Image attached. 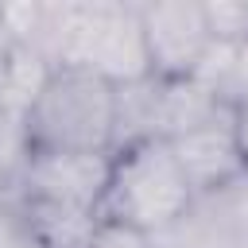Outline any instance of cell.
Listing matches in <instances>:
<instances>
[{"label": "cell", "mask_w": 248, "mask_h": 248, "mask_svg": "<svg viewBox=\"0 0 248 248\" xmlns=\"http://www.w3.org/2000/svg\"><path fill=\"white\" fill-rule=\"evenodd\" d=\"M116 85L85 66H54L43 85L27 136L31 151H108L112 155Z\"/></svg>", "instance_id": "obj_1"}, {"label": "cell", "mask_w": 248, "mask_h": 248, "mask_svg": "<svg viewBox=\"0 0 248 248\" xmlns=\"http://www.w3.org/2000/svg\"><path fill=\"white\" fill-rule=\"evenodd\" d=\"M190 205H194V190L186 182V170L170 140H151L112 155V178L101 205L105 217L124 221L155 240Z\"/></svg>", "instance_id": "obj_2"}, {"label": "cell", "mask_w": 248, "mask_h": 248, "mask_svg": "<svg viewBox=\"0 0 248 248\" xmlns=\"http://www.w3.org/2000/svg\"><path fill=\"white\" fill-rule=\"evenodd\" d=\"M108 178H112L108 151H31L12 198L101 209L108 194Z\"/></svg>", "instance_id": "obj_3"}, {"label": "cell", "mask_w": 248, "mask_h": 248, "mask_svg": "<svg viewBox=\"0 0 248 248\" xmlns=\"http://www.w3.org/2000/svg\"><path fill=\"white\" fill-rule=\"evenodd\" d=\"M140 19H143L151 74L163 78V81L194 78L202 58L213 46V35H209V23H205V4L151 0V4H140Z\"/></svg>", "instance_id": "obj_4"}, {"label": "cell", "mask_w": 248, "mask_h": 248, "mask_svg": "<svg viewBox=\"0 0 248 248\" xmlns=\"http://www.w3.org/2000/svg\"><path fill=\"white\" fill-rule=\"evenodd\" d=\"M155 248H248V174L225 190L198 194L194 205L155 236Z\"/></svg>", "instance_id": "obj_5"}, {"label": "cell", "mask_w": 248, "mask_h": 248, "mask_svg": "<svg viewBox=\"0 0 248 248\" xmlns=\"http://www.w3.org/2000/svg\"><path fill=\"white\" fill-rule=\"evenodd\" d=\"M170 147H174V155L186 170V182H190L194 198L225 190V186H232L248 174V140H244L236 116L194 128L186 136H174Z\"/></svg>", "instance_id": "obj_6"}, {"label": "cell", "mask_w": 248, "mask_h": 248, "mask_svg": "<svg viewBox=\"0 0 248 248\" xmlns=\"http://www.w3.org/2000/svg\"><path fill=\"white\" fill-rule=\"evenodd\" d=\"M163 93L167 81L147 74L140 81L116 85V108H112V155L151 143V140H167V112H163Z\"/></svg>", "instance_id": "obj_7"}, {"label": "cell", "mask_w": 248, "mask_h": 248, "mask_svg": "<svg viewBox=\"0 0 248 248\" xmlns=\"http://www.w3.org/2000/svg\"><path fill=\"white\" fill-rule=\"evenodd\" d=\"M54 66L31 46H0V116L27 120Z\"/></svg>", "instance_id": "obj_8"}, {"label": "cell", "mask_w": 248, "mask_h": 248, "mask_svg": "<svg viewBox=\"0 0 248 248\" xmlns=\"http://www.w3.org/2000/svg\"><path fill=\"white\" fill-rule=\"evenodd\" d=\"M163 112H167V140L174 136H186L194 128H205V124H217V120H232L236 112L229 108V101L209 89L205 81L198 78H182V81H167V93H163ZM240 120V116H236Z\"/></svg>", "instance_id": "obj_9"}, {"label": "cell", "mask_w": 248, "mask_h": 248, "mask_svg": "<svg viewBox=\"0 0 248 248\" xmlns=\"http://www.w3.org/2000/svg\"><path fill=\"white\" fill-rule=\"evenodd\" d=\"M23 209L43 248H89L105 217L101 209H78V205H54V202H23Z\"/></svg>", "instance_id": "obj_10"}, {"label": "cell", "mask_w": 248, "mask_h": 248, "mask_svg": "<svg viewBox=\"0 0 248 248\" xmlns=\"http://www.w3.org/2000/svg\"><path fill=\"white\" fill-rule=\"evenodd\" d=\"M205 23H209L213 43L240 46V43L248 39V4H240V0H217V4H205Z\"/></svg>", "instance_id": "obj_11"}, {"label": "cell", "mask_w": 248, "mask_h": 248, "mask_svg": "<svg viewBox=\"0 0 248 248\" xmlns=\"http://www.w3.org/2000/svg\"><path fill=\"white\" fill-rule=\"evenodd\" d=\"M0 248H43L19 198H0Z\"/></svg>", "instance_id": "obj_12"}, {"label": "cell", "mask_w": 248, "mask_h": 248, "mask_svg": "<svg viewBox=\"0 0 248 248\" xmlns=\"http://www.w3.org/2000/svg\"><path fill=\"white\" fill-rule=\"evenodd\" d=\"M89 248H155V240H151L147 232H140V229L124 225V221L101 217V225H97V232H93Z\"/></svg>", "instance_id": "obj_13"}, {"label": "cell", "mask_w": 248, "mask_h": 248, "mask_svg": "<svg viewBox=\"0 0 248 248\" xmlns=\"http://www.w3.org/2000/svg\"><path fill=\"white\" fill-rule=\"evenodd\" d=\"M0 198H12V182H8L4 170H0Z\"/></svg>", "instance_id": "obj_14"}]
</instances>
